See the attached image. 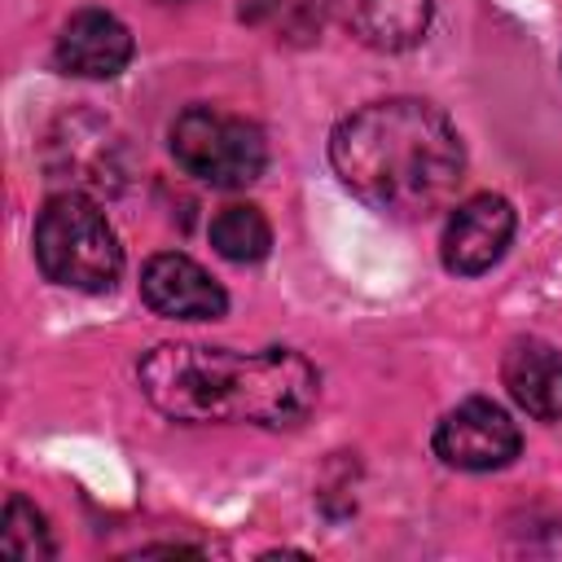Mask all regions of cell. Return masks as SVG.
I'll use <instances>...</instances> for the list:
<instances>
[{"instance_id":"5b68a950","label":"cell","mask_w":562,"mask_h":562,"mask_svg":"<svg viewBox=\"0 0 562 562\" xmlns=\"http://www.w3.org/2000/svg\"><path fill=\"white\" fill-rule=\"evenodd\" d=\"M522 435L514 417L492 400H465L435 426V457L452 470H501L518 457Z\"/></svg>"},{"instance_id":"6da1fadb","label":"cell","mask_w":562,"mask_h":562,"mask_svg":"<svg viewBox=\"0 0 562 562\" xmlns=\"http://www.w3.org/2000/svg\"><path fill=\"white\" fill-rule=\"evenodd\" d=\"M329 158L342 184L391 220H426L465 176L457 127L417 97H386L347 114L329 136Z\"/></svg>"},{"instance_id":"7c38bea8","label":"cell","mask_w":562,"mask_h":562,"mask_svg":"<svg viewBox=\"0 0 562 562\" xmlns=\"http://www.w3.org/2000/svg\"><path fill=\"white\" fill-rule=\"evenodd\" d=\"M0 544H4L9 558H26V562H35V558H53V536H48L40 509H35L31 501H22V496H9V501H4Z\"/></svg>"},{"instance_id":"277c9868","label":"cell","mask_w":562,"mask_h":562,"mask_svg":"<svg viewBox=\"0 0 562 562\" xmlns=\"http://www.w3.org/2000/svg\"><path fill=\"white\" fill-rule=\"evenodd\" d=\"M171 158L211 189H246L268 167V140L241 114L189 105L171 123Z\"/></svg>"},{"instance_id":"52a82bcc","label":"cell","mask_w":562,"mask_h":562,"mask_svg":"<svg viewBox=\"0 0 562 562\" xmlns=\"http://www.w3.org/2000/svg\"><path fill=\"white\" fill-rule=\"evenodd\" d=\"M140 299L171 321H220L228 312L224 285L176 250H162L140 268Z\"/></svg>"},{"instance_id":"ba28073f","label":"cell","mask_w":562,"mask_h":562,"mask_svg":"<svg viewBox=\"0 0 562 562\" xmlns=\"http://www.w3.org/2000/svg\"><path fill=\"white\" fill-rule=\"evenodd\" d=\"M132 61V31L105 9H79L57 35V66L79 79H114Z\"/></svg>"},{"instance_id":"8fae6325","label":"cell","mask_w":562,"mask_h":562,"mask_svg":"<svg viewBox=\"0 0 562 562\" xmlns=\"http://www.w3.org/2000/svg\"><path fill=\"white\" fill-rule=\"evenodd\" d=\"M211 246L228 263H255V259H263L272 250V224L263 220L259 206L233 202V206L215 211V220H211Z\"/></svg>"},{"instance_id":"9c48e42d","label":"cell","mask_w":562,"mask_h":562,"mask_svg":"<svg viewBox=\"0 0 562 562\" xmlns=\"http://www.w3.org/2000/svg\"><path fill=\"white\" fill-rule=\"evenodd\" d=\"M321 9L364 48H413L430 26V0H321Z\"/></svg>"},{"instance_id":"3957f363","label":"cell","mask_w":562,"mask_h":562,"mask_svg":"<svg viewBox=\"0 0 562 562\" xmlns=\"http://www.w3.org/2000/svg\"><path fill=\"white\" fill-rule=\"evenodd\" d=\"M35 263L66 290L105 294L123 272V246L97 202L83 193H57L35 220Z\"/></svg>"},{"instance_id":"7a4b0ae2","label":"cell","mask_w":562,"mask_h":562,"mask_svg":"<svg viewBox=\"0 0 562 562\" xmlns=\"http://www.w3.org/2000/svg\"><path fill=\"white\" fill-rule=\"evenodd\" d=\"M136 378L145 400L176 422L299 426L321 395L316 364L290 347L228 351L162 342L145 351Z\"/></svg>"},{"instance_id":"8992f818","label":"cell","mask_w":562,"mask_h":562,"mask_svg":"<svg viewBox=\"0 0 562 562\" xmlns=\"http://www.w3.org/2000/svg\"><path fill=\"white\" fill-rule=\"evenodd\" d=\"M514 206L501 193H474L465 202H457V211L443 224V263L457 277H479L492 263H501V255L514 241Z\"/></svg>"},{"instance_id":"30bf717a","label":"cell","mask_w":562,"mask_h":562,"mask_svg":"<svg viewBox=\"0 0 562 562\" xmlns=\"http://www.w3.org/2000/svg\"><path fill=\"white\" fill-rule=\"evenodd\" d=\"M501 378L536 422H562V351L540 338H518L501 360Z\"/></svg>"}]
</instances>
